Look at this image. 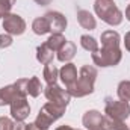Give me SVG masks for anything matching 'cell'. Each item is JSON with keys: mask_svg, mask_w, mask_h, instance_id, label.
I'll use <instances>...</instances> for the list:
<instances>
[{"mask_svg": "<svg viewBox=\"0 0 130 130\" xmlns=\"http://www.w3.org/2000/svg\"><path fill=\"white\" fill-rule=\"evenodd\" d=\"M101 50L92 53V61L97 67H115L121 62L123 53L120 48V33L115 30H104L101 33Z\"/></svg>", "mask_w": 130, "mask_h": 130, "instance_id": "1", "label": "cell"}, {"mask_svg": "<svg viewBox=\"0 0 130 130\" xmlns=\"http://www.w3.org/2000/svg\"><path fill=\"white\" fill-rule=\"evenodd\" d=\"M97 68L94 65H83L79 71V77L74 82V85H71L70 88H67V91L70 92L71 97H86L89 94L94 92V83L97 79Z\"/></svg>", "mask_w": 130, "mask_h": 130, "instance_id": "2", "label": "cell"}, {"mask_svg": "<svg viewBox=\"0 0 130 130\" xmlns=\"http://www.w3.org/2000/svg\"><path fill=\"white\" fill-rule=\"evenodd\" d=\"M67 106L61 104V103H55V101H47L41 109L39 113L35 120V126L38 130H48L52 123H55L56 120H59L65 113Z\"/></svg>", "mask_w": 130, "mask_h": 130, "instance_id": "3", "label": "cell"}, {"mask_svg": "<svg viewBox=\"0 0 130 130\" xmlns=\"http://www.w3.org/2000/svg\"><path fill=\"white\" fill-rule=\"evenodd\" d=\"M94 11L98 18L109 26H118L123 23V12L113 0H95Z\"/></svg>", "mask_w": 130, "mask_h": 130, "instance_id": "4", "label": "cell"}, {"mask_svg": "<svg viewBox=\"0 0 130 130\" xmlns=\"http://www.w3.org/2000/svg\"><path fill=\"white\" fill-rule=\"evenodd\" d=\"M26 85H27V79H18L15 83L8 85L5 88H0V106L11 104L17 98L27 97Z\"/></svg>", "mask_w": 130, "mask_h": 130, "instance_id": "5", "label": "cell"}, {"mask_svg": "<svg viewBox=\"0 0 130 130\" xmlns=\"http://www.w3.org/2000/svg\"><path fill=\"white\" fill-rule=\"evenodd\" d=\"M104 113L109 118H113L118 121H126L130 115L129 101L113 100L112 97H107L106 98V106H104Z\"/></svg>", "mask_w": 130, "mask_h": 130, "instance_id": "6", "label": "cell"}, {"mask_svg": "<svg viewBox=\"0 0 130 130\" xmlns=\"http://www.w3.org/2000/svg\"><path fill=\"white\" fill-rule=\"evenodd\" d=\"M3 29H5V33L11 35V36H18V35H23L24 30H26V21L17 15V14H6L3 17Z\"/></svg>", "mask_w": 130, "mask_h": 130, "instance_id": "7", "label": "cell"}, {"mask_svg": "<svg viewBox=\"0 0 130 130\" xmlns=\"http://www.w3.org/2000/svg\"><path fill=\"white\" fill-rule=\"evenodd\" d=\"M44 95L48 101H55V103H61V104H65L68 106L70 100H71V95L67 89H62L61 86H58L56 83L55 85H47L44 88Z\"/></svg>", "mask_w": 130, "mask_h": 130, "instance_id": "8", "label": "cell"}, {"mask_svg": "<svg viewBox=\"0 0 130 130\" xmlns=\"http://www.w3.org/2000/svg\"><path fill=\"white\" fill-rule=\"evenodd\" d=\"M9 106H11V117L15 121H24L30 115V106H29L27 97L17 98Z\"/></svg>", "mask_w": 130, "mask_h": 130, "instance_id": "9", "label": "cell"}, {"mask_svg": "<svg viewBox=\"0 0 130 130\" xmlns=\"http://www.w3.org/2000/svg\"><path fill=\"white\" fill-rule=\"evenodd\" d=\"M44 17L48 21L52 33H62L67 29V18H65L64 14H61L58 11H48Z\"/></svg>", "mask_w": 130, "mask_h": 130, "instance_id": "10", "label": "cell"}, {"mask_svg": "<svg viewBox=\"0 0 130 130\" xmlns=\"http://www.w3.org/2000/svg\"><path fill=\"white\" fill-rule=\"evenodd\" d=\"M103 120H104V115L101 112H98V110H88V112H85V115L82 118V123H83V126L88 130H101Z\"/></svg>", "mask_w": 130, "mask_h": 130, "instance_id": "11", "label": "cell"}, {"mask_svg": "<svg viewBox=\"0 0 130 130\" xmlns=\"http://www.w3.org/2000/svg\"><path fill=\"white\" fill-rule=\"evenodd\" d=\"M59 77L64 82L65 88H70L71 85H74V82L77 80V68H76V65L71 64V62H67L59 70Z\"/></svg>", "mask_w": 130, "mask_h": 130, "instance_id": "12", "label": "cell"}, {"mask_svg": "<svg viewBox=\"0 0 130 130\" xmlns=\"http://www.w3.org/2000/svg\"><path fill=\"white\" fill-rule=\"evenodd\" d=\"M56 53H58V61L67 64V62H70V61L76 56V53H77V50H76V44L67 39V42H65Z\"/></svg>", "mask_w": 130, "mask_h": 130, "instance_id": "13", "label": "cell"}, {"mask_svg": "<svg viewBox=\"0 0 130 130\" xmlns=\"http://www.w3.org/2000/svg\"><path fill=\"white\" fill-rule=\"evenodd\" d=\"M77 21L86 30H94L95 26H97V21H95L94 15L89 11H85V9H79L77 11Z\"/></svg>", "mask_w": 130, "mask_h": 130, "instance_id": "14", "label": "cell"}, {"mask_svg": "<svg viewBox=\"0 0 130 130\" xmlns=\"http://www.w3.org/2000/svg\"><path fill=\"white\" fill-rule=\"evenodd\" d=\"M53 56H55V52L50 50L45 42L36 47V59H38V62H41L42 65L52 64L53 62Z\"/></svg>", "mask_w": 130, "mask_h": 130, "instance_id": "15", "label": "cell"}, {"mask_svg": "<svg viewBox=\"0 0 130 130\" xmlns=\"http://www.w3.org/2000/svg\"><path fill=\"white\" fill-rule=\"evenodd\" d=\"M42 91H44V88H42V85H41V82H39V79H38L36 76L27 79V85H26V92H27V95L36 98Z\"/></svg>", "mask_w": 130, "mask_h": 130, "instance_id": "16", "label": "cell"}, {"mask_svg": "<svg viewBox=\"0 0 130 130\" xmlns=\"http://www.w3.org/2000/svg\"><path fill=\"white\" fill-rule=\"evenodd\" d=\"M42 76H44V80L47 82V85H55L58 82V77H59V70L53 64H47L44 67Z\"/></svg>", "mask_w": 130, "mask_h": 130, "instance_id": "17", "label": "cell"}, {"mask_svg": "<svg viewBox=\"0 0 130 130\" xmlns=\"http://www.w3.org/2000/svg\"><path fill=\"white\" fill-rule=\"evenodd\" d=\"M32 30L36 35H45L50 32V26L45 17H38L32 21Z\"/></svg>", "mask_w": 130, "mask_h": 130, "instance_id": "18", "label": "cell"}, {"mask_svg": "<svg viewBox=\"0 0 130 130\" xmlns=\"http://www.w3.org/2000/svg\"><path fill=\"white\" fill-rule=\"evenodd\" d=\"M101 130H129V126H127L124 121H118V120L104 117Z\"/></svg>", "mask_w": 130, "mask_h": 130, "instance_id": "19", "label": "cell"}, {"mask_svg": "<svg viewBox=\"0 0 130 130\" xmlns=\"http://www.w3.org/2000/svg\"><path fill=\"white\" fill-rule=\"evenodd\" d=\"M65 42H67V39H65V36L62 35V33H52V36L45 41V44L48 45V48L53 50L55 53L64 45Z\"/></svg>", "mask_w": 130, "mask_h": 130, "instance_id": "20", "label": "cell"}, {"mask_svg": "<svg viewBox=\"0 0 130 130\" xmlns=\"http://www.w3.org/2000/svg\"><path fill=\"white\" fill-rule=\"evenodd\" d=\"M80 45L89 52V53H95L98 52V41L94 36H89V35H82L80 36Z\"/></svg>", "mask_w": 130, "mask_h": 130, "instance_id": "21", "label": "cell"}, {"mask_svg": "<svg viewBox=\"0 0 130 130\" xmlns=\"http://www.w3.org/2000/svg\"><path fill=\"white\" fill-rule=\"evenodd\" d=\"M117 94L120 100L123 101H130V80H123L120 82L118 88H117Z\"/></svg>", "mask_w": 130, "mask_h": 130, "instance_id": "22", "label": "cell"}, {"mask_svg": "<svg viewBox=\"0 0 130 130\" xmlns=\"http://www.w3.org/2000/svg\"><path fill=\"white\" fill-rule=\"evenodd\" d=\"M14 5H15V0H0V18L9 14Z\"/></svg>", "mask_w": 130, "mask_h": 130, "instance_id": "23", "label": "cell"}, {"mask_svg": "<svg viewBox=\"0 0 130 130\" xmlns=\"http://www.w3.org/2000/svg\"><path fill=\"white\" fill-rule=\"evenodd\" d=\"M14 121L9 117H0V130H12Z\"/></svg>", "mask_w": 130, "mask_h": 130, "instance_id": "24", "label": "cell"}, {"mask_svg": "<svg viewBox=\"0 0 130 130\" xmlns=\"http://www.w3.org/2000/svg\"><path fill=\"white\" fill-rule=\"evenodd\" d=\"M12 44V36L8 33H0V48L9 47Z\"/></svg>", "mask_w": 130, "mask_h": 130, "instance_id": "25", "label": "cell"}, {"mask_svg": "<svg viewBox=\"0 0 130 130\" xmlns=\"http://www.w3.org/2000/svg\"><path fill=\"white\" fill-rule=\"evenodd\" d=\"M27 124H24V121H14L12 130H26Z\"/></svg>", "mask_w": 130, "mask_h": 130, "instance_id": "26", "label": "cell"}, {"mask_svg": "<svg viewBox=\"0 0 130 130\" xmlns=\"http://www.w3.org/2000/svg\"><path fill=\"white\" fill-rule=\"evenodd\" d=\"M124 45H126V50L130 53V32L124 35Z\"/></svg>", "mask_w": 130, "mask_h": 130, "instance_id": "27", "label": "cell"}, {"mask_svg": "<svg viewBox=\"0 0 130 130\" xmlns=\"http://www.w3.org/2000/svg\"><path fill=\"white\" fill-rule=\"evenodd\" d=\"M36 5H39V6H47V5H50L53 0H33Z\"/></svg>", "mask_w": 130, "mask_h": 130, "instance_id": "28", "label": "cell"}, {"mask_svg": "<svg viewBox=\"0 0 130 130\" xmlns=\"http://www.w3.org/2000/svg\"><path fill=\"white\" fill-rule=\"evenodd\" d=\"M56 130H74L73 127H70V126H59Z\"/></svg>", "mask_w": 130, "mask_h": 130, "instance_id": "29", "label": "cell"}, {"mask_svg": "<svg viewBox=\"0 0 130 130\" xmlns=\"http://www.w3.org/2000/svg\"><path fill=\"white\" fill-rule=\"evenodd\" d=\"M26 130H38V129H36V126H35V124L32 123V124H27V127H26Z\"/></svg>", "mask_w": 130, "mask_h": 130, "instance_id": "30", "label": "cell"}, {"mask_svg": "<svg viewBox=\"0 0 130 130\" xmlns=\"http://www.w3.org/2000/svg\"><path fill=\"white\" fill-rule=\"evenodd\" d=\"M126 18L130 21V5L127 6V9H126Z\"/></svg>", "mask_w": 130, "mask_h": 130, "instance_id": "31", "label": "cell"}, {"mask_svg": "<svg viewBox=\"0 0 130 130\" xmlns=\"http://www.w3.org/2000/svg\"><path fill=\"white\" fill-rule=\"evenodd\" d=\"M129 130H130V126H129Z\"/></svg>", "mask_w": 130, "mask_h": 130, "instance_id": "32", "label": "cell"}]
</instances>
